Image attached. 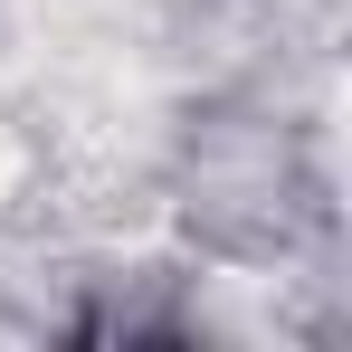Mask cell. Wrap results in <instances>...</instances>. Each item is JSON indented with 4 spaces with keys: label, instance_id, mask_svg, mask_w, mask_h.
Returning a JSON list of instances; mask_svg holds the SVG:
<instances>
[{
    "label": "cell",
    "instance_id": "cell-1",
    "mask_svg": "<svg viewBox=\"0 0 352 352\" xmlns=\"http://www.w3.org/2000/svg\"><path fill=\"white\" fill-rule=\"evenodd\" d=\"M10 172H19V153H10V133H0V190H10Z\"/></svg>",
    "mask_w": 352,
    "mask_h": 352
}]
</instances>
